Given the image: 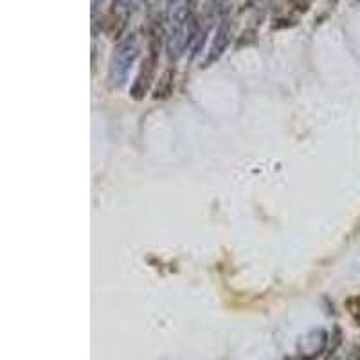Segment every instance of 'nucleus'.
<instances>
[{"instance_id": "423d86ee", "label": "nucleus", "mask_w": 360, "mask_h": 360, "mask_svg": "<svg viewBox=\"0 0 360 360\" xmlns=\"http://www.w3.org/2000/svg\"><path fill=\"white\" fill-rule=\"evenodd\" d=\"M148 4V8H150V11H153V9H159L160 6H166V0H144Z\"/></svg>"}, {"instance_id": "20e7f679", "label": "nucleus", "mask_w": 360, "mask_h": 360, "mask_svg": "<svg viewBox=\"0 0 360 360\" xmlns=\"http://www.w3.org/2000/svg\"><path fill=\"white\" fill-rule=\"evenodd\" d=\"M344 308H346L348 314L360 324V294L352 295V297L346 299V301H344Z\"/></svg>"}, {"instance_id": "7ed1b4c3", "label": "nucleus", "mask_w": 360, "mask_h": 360, "mask_svg": "<svg viewBox=\"0 0 360 360\" xmlns=\"http://www.w3.org/2000/svg\"><path fill=\"white\" fill-rule=\"evenodd\" d=\"M229 40H231V22L229 18H221L220 24H218L217 27V33H214L213 45H211V49H209L205 63H211L214 62V60H218V58L221 56V53L227 49Z\"/></svg>"}, {"instance_id": "f03ea898", "label": "nucleus", "mask_w": 360, "mask_h": 360, "mask_svg": "<svg viewBox=\"0 0 360 360\" xmlns=\"http://www.w3.org/2000/svg\"><path fill=\"white\" fill-rule=\"evenodd\" d=\"M328 346V333L324 330H311L304 337H301L297 344V352L303 359L311 360L319 356Z\"/></svg>"}, {"instance_id": "f257e3e1", "label": "nucleus", "mask_w": 360, "mask_h": 360, "mask_svg": "<svg viewBox=\"0 0 360 360\" xmlns=\"http://www.w3.org/2000/svg\"><path fill=\"white\" fill-rule=\"evenodd\" d=\"M139 58V38L137 34H128L117 44L110 60V79L114 85H123L128 78L134 63Z\"/></svg>"}, {"instance_id": "39448f33", "label": "nucleus", "mask_w": 360, "mask_h": 360, "mask_svg": "<svg viewBox=\"0 0 360 360\" xmlns=\"http://www.w3.org/2000/svg\"><path fill=\"white\" fill-rule=\"evenodd\" d=\"M227 2H229V0H207V6L211 11H218V9L224 8Z\"/></svg>"}]
</instances>
